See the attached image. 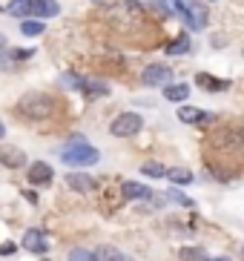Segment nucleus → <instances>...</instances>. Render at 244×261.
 <instances>
[{
    "mask_svg": "<svg viewBox=\"0 0 244 261\" xmlns=\"http://www.w3.org/2000/svg\"><path fill=\"white\" fill-rule=\"evenodd\" d=\"M104 20L109 29L121 32V35H138L147 23V12L138 0H118L104 12Z\"/></svg>",
    "mask_w": 244,
    "mask_h": 261,
    "instance_id": "obj_1",
    "label": "nucleus"
},
{
    "mask_svg": "<svg viewBox=\"0 0 244 261\" xmlns=\"http://www.w3.org/2000/svg\"><path fill=\"white\" fill-rule=\"evenodd\" d=\"M15 112L23 121H32V123L49 121V118H55V112H58V100L49 92H26L15 103Z\"/></svg>",
    "mask_w": 244,
    "mask_h": 261,
    "instance_id": "obj_2",
    "label": "nucleus"
},
{
    "mask_svg": "<svg viewBox=\"0 0 244 261\" xmlns=\"http://www.w3.org/2000/svg\"><path fill=\"white\" fill-rule=\"evenodd\" d=\"M98 161H101V152L89 141H69L61 149V164H66V167L86 169V167H95Z\"/></svg>",
    "mask_w": 244,
    "mask_h": 261,
    "instance_id": "obj_3",
    "label": "nucleus"
},
{
    "mask_svg": "<svg viewBox=\"0 0 244 261\" xmlns=\"http://www.w3.org/2000/svg\"><path fill=\"white\" fill-rule=\"evenodd\" d=\"M167 6H169V12H176L178 17H184L190 29H196V32L207 29L210 15H207V6L201 0H167Z\"/></svg>",
    "mask_w": 244,
    "mask_h": 261,
    "instance_id": "obj_4",
    "label": "nucleus"
},
{
    "mask_svg": "<svg viewBox=\"0 0 244 261\" xmlns=\"http://www.w3.org/2000/svg\"><path fill=\"white\" fill-rule=\"evenodd\" d=\"M141 126H144V118L138 115V112H121L109 123V132H112L115 138H132V135L141 132Z\"/></svg>",
    "mask_w": 244,
    "mask_h": 261,
    "instance_id": "obj_5",
    "label": "nucleus"
},
{
    "mask_svg": "<svg viewBox=\"0 0 244 261\" xmlns=\"http://www.w3.org/2000/svg\"><path fill=\"white\" fill-rule=\"evenodd\" d=\"M210 146L213 149H222V152H230V155H238L241 152V132L238 129H215L213 135H210Z\"/></svg>",
    "mask_w": 244,
    "mask_h": 261,
    "instance_id": "obj_6",
    "label": "nucleus"
},
{
    "mask_svg": "<svg viewBox=\"0 0 244 261\" xmlns=\"http://www.w3.org/2000/svg\"><path fill=\"white\" fill-rule=\"evenodd\" d=\"M141 81H144V86H164V84L173 81V69L164 66V63H150V66L141 72Z\"/></svg>",
    "mask_w": 244,
    "mask_h": 261,
    "instance_id": "obj_7",
    "label": "nucleus"
},
{
    "mask_svg": "<svg viewBox=\"0 0 244 261\" xmlns=\"http://www.w3.org/2000/svg\"><path fill=\"white\" fill-rule=\"evenodd\" d=\"M52 178H55V172H52V167H49V164L38 161V164H32V167H29V184L32 187L52 184Z\"/></svg>",
    "mask_w": 244,
    "mask_h": 261,
    "instance_id": "obj_8",
    "label": "nucleus"
},
{
    "mask_svg": "<svg viewBox=\"0 0 244 261\" xmlns=\"http://www.w3.org/2000/svg\"><path fill=\"white\" fill-rule=\"evenodd\" d=\"M196 84L204 86L207 92H224V89H230V86H233L227 77H213L210 72H199V75H196Z\"/></svg>",
    "mask_w": 244,
    "mask_h": 261,
    "instance_id": "obj_9",
    "label": "nucleus"
},
{
    "mask_svg": "<svg viewBox=\"0 0 244 261\" xmlns=\"http://www.w3.org/2000/svg\"><path fill=\"white\" fill-rule=\"evenodd\" d=\"M0 164L6 169H20L26 164V155L17 146H0Z\"/></svg>",
    "mask_w": 244,
    "mask_h": 261,
    "instance_id": "obj_10",
    "label": "nucleus"
},
{
    "mask_svg": "<svg viewBox=\"0 0 244 261\" xmlns=\"http://www.w3.org/2000/svg\"><path fill=\"white\" fill-rule=\"evenodd\" d=\"M61 6L55 0H29V17H55Z\"/></svg>",
    "mask_w": 244,
    "mask_h": 261,
    "instance_id": "obj_11",
    "label": "nucleus"
},
{
    "mask_svg": "<svg viewBox=\"0 0 244 261\" xmlns=\"http://www.w3.org/2000/svg\"><path fill=\"white\" fill-rule=\"evenodd\" d=\"M66 187L75 192H89L92 187H95V178L86 175V172H69L66 175Z\"/></svg>",
    "mask_w": 244,
    "mask_h": 261,
    "instance_id": "obj_12",
    "label": "nucleus"
},
{
    "mask_svg": "<svg viewBox=\"0 0 244 261\" xmlns=\"http://www.w3.org/2000/svg\"><path fill=\"white\" fill-rule=\"evenodd\" d=\"M23 247H26L29 253H46V250H49L43 232H38V230H26L23 232Z\"/></svg>",
    "mask_w": 244,
    "mask_h": 261,
    "instance_id": "obj_13",
    "label": "nucleus"
},
{
    "mask_svg": "<svg viewBox=\"0 0 244 261\" xmlns=\"http://www.w3.org/2000/svg\"><path fill=\"white\" fill-rule=\"evenodd\" d=\"M164 98L173 100V103H181V100L190 98V86L187 84H164Z\"/></svg>",
    "mask_w": 244,
    "mask_h": 261,
    "instance_id": "obj_14",
    "label": "nucleus"
},
{
    "mask_svg": "<svg viewBox=\"0 0 244 261\" xmlns=\"http://www.w3.org/2000/svg\"><path fill=\"white\" fill-rule=\"evenodd\" d=\"M178 118H181L184 123H207V121H215L213 115H204V112H201V109H196V107L178 109Z\"/></svg>",
    "mask_w": 244,
    "mask_h": 261,
    "instance_id": "obj_15",
    "label": "nucleus"
},
{
    "mask_svg": "<svg viewBox=\"0 0 244 261\" xmlns=\"http://www.w3.org/2000/svg\"><path fill=\"white\" fill-rule=\"evenodd\" d=\"M121 190H124V195H127L130 201H141V198H150V195H153V190H150V187L135 184V181H127Z\"/></svg>",
    "mask_w": 244,
    "mask_h": 261,
    "instance_id": "obj_16",
    "label": "nucleus"
},
{
    "mask_svg": "<svg viewBox=\"0 0 244 261\" xmlns=\"http://www.w3.org/2000/svg\"><path fill=\"white\" fill-rule=\"evenodd\" d=\"M164 178H169L176 187H187V184H192V172L187 167H178V169H167L164 172Z\"/></svg>",
    "mask_w": 244,
    "mask_h": 261,
    "instance_id": "obj_17",
    "label": "nucleus"
},
{
    "mask_svg": "<svg viewBox=\"0 0 244 261\" xmlns=\"http://www.w3.org/2000/svg\"><path fill=\"white\" fill-rule=\"evenodd\" d=\"M164 49H167V55H187L190 52V38H187V35H178V38H173Z\"/></svg>",
    "mask_w": 244,
    "mask_h": 261,
    "instance_id": "obj_18",
    "label": "nucleus"
},
{
    "mask_svg": "<svg viewBox=\"0 0 244 261\" xmlns=\"http://www.w3.org/2000/svg\"><path fill=\"white\" fill-rule=\"evenodd\" d=\"M92 258L95 261H127L124 253L121 250H115V247H98V250L92 253Z\"/></svg>",
    "mask_w": 244,
    "mask_h": 261,
    "instance_id": "obj_19",
    "label": "nucleus"
},
{
    "mask_svg": "<svg viewBox=\"0 0 244 261\" xmlns=\"http://www.w3.org/2000/svg\"><path fill=\"white\" fill-rule=\"evenodd\" d=\"M58 84H61L63 89H81V86H84V77L75 75V72H61Z\"/></svg>",
    "mask_w": 244,
    "mask_h": 261,
    "instance_id": "obj_20",
    "label": "nucleus"
},
{
    "mask_svg": "<svg viewBox=\"0 0 244 261\" xmlns=\"http://www.w3.org/2000/svg\"><path fill=\"white\" fill-rule=\"evenodd\" d=\"M81 92H84L86 98H101V95H109V86L107 84H98V81H95V84H86V81H84Z\"/></svg>",
    "mask_w": 244,
    "mask_h": 261,
    "instance_id": "obj_21",
    "label": "nucleus"
},
{
    "mask_svg": "<svg viewBox=\"0 0 244 261\" xmlns=\"http://www.w3.org/2000/svg\"><path fill=\"white\" fill-rule=\"evenodd\" d=\"M43 20H23L20 23V32L26 35V38H38V35H43Z\"/></svg>",
    "mask_w": 244,
    "mask_h": 261,
    "instance_id": "obj_22",
    "label": "nucleus"
},
{
    "mask_svg": "<svg viewBox=\"0 0 244 261\" xmlns=\"http://www.w3.org/2000/svg\"><path fill=\"white\" fill-rule=\"evenodd\" d=\"M6 12L12 17H29V0H12L6 6Z\"/></svg>",
    "mask_w": 244,
    "mask_h": 261,
    "instance_id": "obj_23",
    "label": "nucleus"
},
{
    "mask_svg": "<svg viewBox=\"0 0 244 261\" xmlns=\"http://www.w3.org/2000/svg\"><path fill=\"white\" fill-rule=\"evenodd\" d=\"M178 258H181V261H204V258H207V253L201 250V247H181Z\"/></svg>",
    "mask_w": 244,
    "mask_h": 261,
    "instance_id": "obj_24",
    "label": "nucleus"
},
{
    "mask_svg": "<svg viewBox=\"0 0 244 261\" xmlns=\"http://www.w3.org/2000/svg\"><path fill=\"white\" fill-rule=\"evenodd\" d=\"M141 172H144L147 178H164L167 167H164V164H155V161H147V164H141Z\"/></svg>",
    "mask_w": 244,
    "mask_h": 261,
    "instance_id": "obj_25",
    "label": "nucleus"
},
{
    "mask_svg": "<svg viewBox=\"0 0 244 261\" xmlns=\"http://www.w3.org/2000/svg\"><path fill=\"white\" fill-rule=\"evenodd\" d=\"M164 198H167V201H176V204H181V207H190V204H192V201L187 198V195H184V192H178L176 187H173V190H169L167 195H164Z\"/></svg>",
    "mask_w": 244,
    "mask_h": 261,
    "instance_id": "obj_26",
    "label": "nucleus"
},
{
    "mask_svg": "<svg viewBox=\"0 0 244 261\" xmlns=\"http://www.w3.org/2000/svg\"><path fill=\"white\" fill-rule=\"evenodd\" d=\"M150 9H155L158 17H169V6L164 3V0H150Z\"/></svg>",
    "mask_w": 244,
    "mask_h": 261,
    "instance_id": "obj_27",
    "label": "nucleus"
},
{
    "mask_svg": "<svg viewBox=\"0 0 244 261\" xmlns=\"http://www.w3.org/2000/svg\"><path fill=\"white\" fill-rule=\"evenodd\" d=\"M69 261H95V258H92L89 250H81V247H78V250H72V253H69Z\"/></svg>",
    "mask_w": 244,
    "mask_h": 261,
    "instance_id": "obj_28",
    "label": "nucleus"
},
{
    "mask_svg": "<svg viewBox=\"0 0 244 261\" xmlns=\"http://www.w3.org/2000/svg\"><path fill=\"white\" fill-rule=\"evenodd\" d=\"M15 250H17L15 241H3V244H0V255H12Z\"/></svg>",
    "mask_w": 244,
    "mask_h": 261,
    "instance_id": "obj_29",
    "label": "nucleus"
},
{
    "mask_svg": "<svg viewBox=\"0 0 244 261\" xmlns=\"http://www.w3.org/2000/svg\"><path fill=\"white\" fill-rule=\"evenodd\" d=\"M12 58H15V61H26V58H32V52L29 49H20V52H12Z\"/></svg>",
    "mask_w": 244,
    "mask_h": 261,
    "instance_id": "obj_30",
    "label": "nucleus"
},
{
    "mask_svg": "<svg viewBox=\"0 0 244 261\" xmlns=\"http://www.w3.org/2000/svg\"><path fill=\"white\" fill-rule=\"evenodd\" d=\"M23 195H26V198H29L32 204H38V195H35V192H32V190H26V192H23Z\"/></svg>",
    "mask_w": 244,
    "mask_h": 261,
    "instance_id": "obj_31",
    "label": "nucleus"
},
{
    "mask_svg": "<svg viewBox=\"0 0 244 261\" xmlns=\"http://www.w3.org/2000/svg\"><path fill=\"white\" fill-rule=\"evenodd\" d=\"M204 261H233V258H227V255H218V258H204Z\"/></svg>",
    "mask_w": 244,
    "mask_h": 261,
    "instance_id": "obj_32",
    "label": "nucleus"
},
{
    "mask_svg": "<svg viewBox=\"0 0 244 261\" xmlns=\"http://www.w3.org/2000/svg\"><path fill=\"white\" fill-rule=\"evenodd\" d=\"M3 135H6V126H3V121H0V141H3Z\"/></svg>",
    "mask_w": 244,
    "mask_h": 261,
    "instance_id": "obj_33",
    "label": "nucleus"
},
{
    "mask_svg": "<svg viewBox=\"0 0 244 261\" xmlns=\"http://www.w3.org/2000/svg\"><path fill=\"white\" fill-rule=\"evenodd\" d=\"M0 49H3V35H0Z\"/></svg>",
    "mask_w": 244,
    "mask_h": 261,
    "instance_id": "obj_34",
    "label": "nucleus"
}]
</instances>
